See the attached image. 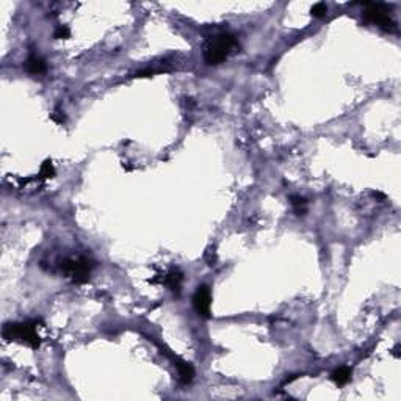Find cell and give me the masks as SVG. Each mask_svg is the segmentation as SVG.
Segmentation results:
<instances>
[{
  "label": "cell",
  "mask_w": 401,
  "mask_h": 401,
  "mask_svg": "<svg viewBox=\"0 0 401 401\" xmlns=\"http://www.w3.org/2000/svg\"><path fill=\"white\" fill-rule=\"evenodd\" d=\"M292 204L295 207V212L296 215H305L307 208H305V198L302 196H292Z\"/></svg>",
  "instance_id": "30bf717a"
},
{
  "label": "cell",
  "mask_w": 401,
  "mask_h": 401,
  "mask_svg": "<svg viewBox=\"0 0 401 401\" xmlns=\"http://www.w3.org/2000/svg\"><path fill=\"white\" fill-rule=\"evenodd\" d=\"M94 268L89 259L86 257H77V259H68L61 262V271H63L68 277H71L72 282L83 284L89 279V274Z\"/></svg>",
  "instance_id": "277c9868"
},
{
  "label": "cell",
  "mask_w": 401,
  "mask_h": 401,
  "mask_svg": "<svg viewBox=\"0 0 401 401\" xmlns=\"http://www.w3.org/2000/svg\"><path fill=\"white\" fill-rule=\"evenodd\" d=\"M351 375H353V370L351 367H338L337 370H334L332 375H331V379L337 384V386H345L351 381Z\"/></svg>",
  "instance_id": "ba28073f"
},
{
  "label": "cell",
  "mask_w": 401,
  "mask_h": 401,
  "mask_svg": "<svg viewBox=\"0 0 401 401\" xmlns=\"http://www.w3.org/2000/svg\"><path fill=\"white\" fill-rule=\"evenodd\" d=\"M364 21L368 24H373L389 33H395L398 27L396 22L390 17L389 8L383 4H364Z\"/></svg>",
  "instance_id": "3957f363"
},
{
  "label": "cell",
  "mask_w": 401,
  "mask_h": 401,
  "mask_svg": "<svg viewBox=\"0 0 401 401\" xmlns=\"http://www.w3.org/2000/svg\"><path fill=\"white\" fill-rule=\"evenodd\" d=\"M182 279H183L182 273H180L179 270H173V271H169V273L166 274L165 284L169 287L171 292L179 293V292H180V287H182Z\"/></svg>",
  "instance_id": "9c48e42d"
},
{
  "label": "cell",
  "mask_w": 401,
  "mask_h": 401,
  "mask_svg": "<svg viewBox=\"0 0 401 401\" xmlns=\"http://www.w3.org/2000/svg\"><path fill=\"white\" fill-rule=\"evenodd\" d=\"M53 36H55L56 40H68V38L71 36V32H69V28H68V27L61 25V27H58V28L55 30Z\"/></svg>",
  "instance_id": "4fadbf2b"
},
{
  "label": "cell",
  "mask_w": 401,
  "mask_h": 401,
  "mask_svg": "<svg viewBox=\"0 0 401 401\" xmlns=\"http://www.w3.org/2000/svg\"><path fill=\"white\" fill-rule=\"evenodd\" d=\"M311 13H312V16H315V17H324L326 16V13H328V7H326V4H315L314 7H312V10H311Z\"/></svg>",
  "instance_id": "7c38bea8"
},
{
  "label": "cell",
  "mask_w": 401,
  "mask_h": 401,
  "mask_svg": "<svg viewBox=\"0 0 401 401\" xmlns=\"http://www.w3.org/2000/svg\"><path fill=\"white\" fill-rule=\"evenodd\" d=\"M50 119H52L53 122H56V124H63V122L66 121V118H65V113L61 111V110H55V111L50 114Z\"/></svg>",
  "instance_id": "5bb4252c"
},
{
  "label": "cell",
  "mask_w": 401,
  "mask_h": 401,
  "mask_svg": "<svg viewBox=\"0 0 401 401\" xmlns=\"http://www.w3.org/2000/svg\"><path fill=\"white\" fill-rule=\"evenodd\" d=\"M2 335L8 342H21L33 350H38L41 345V338L36 332V321L7 323L4 326Z\"/></svg>",
  "instance_id": "6da1fadb"
},
{
  "label": "cell",
  "mask_w": 401,
  "mask_h": 401,
  "mask_svg": "<svg viewBox=\"0 0 401 401\" xmlns=\"http://www.w3.org/2000/svg\"><path fill=\"white\" fill-rule=\"evenodd\" d=\"M193 307L195 311L204 317L208 318L210 317V307H212V295H210V289L207 285H199L195 296H193Z\"/></svg>",
  "instance_id": "5b68a950"
},
{
  "label": "cell",
  "mask_w": 401,
  "mask_h": 401,
  "mask_svg": "<svg viewBox=\"0 0 401 401\" xmlns=\"http://www.w3.org/2000/svg\"><path fill=\"white\" fill-rule=\"evenodd\" d=\"M237 46V40L231 33H220L213 36L204 50V60L208 66L221 65L223 61L231 55L232 49Z\"/></svg>",
  "instance_id": "7a4b0ae2"
},
{
  "label": "cell",
  "mask_w": 401,
  "mask_h": 401,
  "mask_svg": "<svg viewBox=\"0 0 401 401\" xmlns=\"http://www.w3.org/2000/svg\"><path fill=\"white\" fill-rule=\"evenodd\" d=\"M40 176H41L43 179H52V177L55 176V168H53V165H52L50 160H46V162L41 165Z\"/></svg>",
  "instance_id": "8fae6325"
},
{
  "label": "cell",
  "mask_w": 401,
  "mask_h": 401,
  "mask_svg": "<svg viewBox=\"0 0 401 401\" xmlns=\"http://www.w3.org/2000/svg\"><path fill=\"white\" fill-rule=\"evenodd\" d=\"M25 71L32 75H40V74H44L47 71V65L41 56L32 55L25 61Z\"/></svg>",
  "instance_id": "52a82bcc"
},
{
  "label": "cell",
  "mask_w": 401,
  "mask_h": 401,
  "mask_svg": "<svg viewBox=\"0 0 401 401\" xmlns=\"http://www.w3.org/2000/svg\"><path fill=\"white\" fill-rule=\"evenodd\" d=\"M174 365L177 367L179 378H180L182 384H190L193 381V378H195V368L192 367V364L176 357L174 359Z\"/></svg>",
  "instance_id": "8992f818"
}]
</instances>
